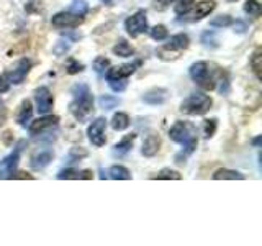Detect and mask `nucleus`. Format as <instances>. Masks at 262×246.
Listing matches in <instances>:
<instances>
[{
  "label": "nucleus",
  "mask_w": 262,
  "mask_h": 246,
  "mask_svg": "<svg viewBox=\"0 0 262 246\" xmlns=\"http://www.w3.org/2000/svg\"><path fill=\"white\" fill-rule=\"evenodd\" d=\"M129 115L125 113V112H117L112 117V121H110V125L115 131H125L128 127H129Z\"/></svg>",
  "instance_id": "obj_21"
},
{
  "label": "nucleus",
  "mask_w": 262,
  "mask_h": 246,
  "mask_svg": "<svg viewBox=\"0 0 262 246\" xmlns=\"http://www.w3.org/2000/svg\"><path fill=\"white\" fill-rule=\"evenodd\" d=\"M56 177L59 179V180H62V179H74V180H79V179H92L94 177V172L89 171V169H85V171H77V169H74V168H66Z\"/></svg>",
  "instance_id": "obj_18"
},
{
  "label": "nucleus",
  "mask_w": 262,
  "mask_h": 246,
  "mask_svg": "<svg viewBox=\"0 0 262 246\" xmlns=\"http://www.w3.org/2000/svg\"><path fill=\"white\" fill-rule=\"evenodd\" d=\"M169 98V90L164 87L149 89L146 94H143V102L149 105H162Z\"/></svg>",
  "instance_id": "obj_15"
},
{
  "label": "nucleus",
  "mask_w": 262,
  "mask_h": 246,
  "mask_svg": "<svg viewBox=\"0 0 262 246\" xmlns=\"http://www.w3.org/2000/svg\"><path fill=\"white\" fill-rule=\"evenodd\" d=\"M8 89H10V84H8V82L5 80L4 76H0V94L8 92Z\"/></svg>",
  "instance_id": "obj_40"
},
{
  "label": "nucleus",
  "mask_w": 262,
  "mask_h": 246,
  "mask_svg": "<svg viewBox=\"0 0 262 246\" xmlns=\"http://www.w3.org/2000/svg\"><path fill=\"white\" fill-rule=\"evenodd\" d=\"M12 179H33V176L27 174V172H15Z\"/></svg>",
  "instance_id": "obj_42"
},
{
  "label": "nucleus",
  "mask_w": 262,
  "mask_h": 246,
  "mask_svg": "<svg viewBox=\"0 0 262 246\" xmlns=\"http://www.w3.org/2000/svg\"><path fill=\"white\" fill-rule=\"evenodd\" d=\"M25 146H27V141L20 139V141L15 145L13 151L8 153L5 158L0 161V179H12V176L16 172V168H18Z\"/></svg>",
  "instance_id": "obj_7"
},
{
  "label": "nucleus",
  "mask_w": 262,
  "mask_h": 246,
  "mask_svg": "<svg viewBox=\"0 0 262 246\" xmlns=\"http://www.w3.org/2000/svg\"><path fill=\"white\" fill-rule=\"evenodd\" d=\"M92 68H94V71L98 74V76H105V72L108 71V68H110V61L106 59L105 56H98L94 59Z\"/></svg>",
  "instance_id": "obj_28"
},
{
  "label": "nucleus",
  "mask_w": 262,
  "mask_h": 246,
  "mask_svg": "<svg viewBox=\"0 0 262 246\" xmlns=\"http://www.w3.org/2000/svg\"><path fill=\"white\" fill-rule=\"evenodd\" d=\"M159 146H161V138L158 135H149L143 143L141 148V153L146 158H152V156L159 151Z\"/></svg>",
  "instance_id": "obj_19"
},
{
  "label": "nucleus",
  "mask_w": 262,
  "mask_h": 246,
  "mask_svg": "<svg viewBox=\"0 0 262 246\" xmlns=\"http://www.w3.org/2000/svg\"><path fill=\"white\" fill-rule=\"evenodd\" d=\"M69 48H71L69 41H57V45L53 48V53L57 54V56H62V54H66L69 51Z\"/></svg>",
  "instance_id": "obj_37"
},
{
  "label": "nucleus",
  "mask_w": 262,
  "mask_h": 246,
  "mask_svg": "<svg viewBox=\"0 0 262 246\" xmlns=\"http://www.w3.org/2000/svg\"><path fill=\"white\" fill-rule=\"evenodd\" d=\"M100 2H102V4H105V5H110V4L113 2V0H100Z\"/></svg>",
  "instance_id": "obj_43"
},
{
  "label": "nucleus",
  "mask_w": 262,
  "mask_h": 246,
  "mask_svg": "<svg viewBox=\"0 0 262 246\" xmlns=\"http://www.w3.org/2000/svg\"><path fill=\"white\" fill-rule=\"evenodd\" d=\"M53 158H54V153L49 150V148H43V150H38L30 158V166L33 171H43L48 164L53 161Z\"/></svg>",
  "instance_id": "obj_14"
},
{
  "label": "nucleus",
  "mask_w": 262,
  "mask_h": 246,
  "mask_svg": "<svg viewBox=\"0 0 262 246\" xmlns=\"http://www.w3.org/2000/svg\"><path fill=\"white\" fill-rule=\"evenodd\" d=\"M190 45V38L185 33H177V35L170 36L167 39V43H164L158 49V57L162 61H169V59H177L179 54L185 51Z\"/></svg>",
  "instance_id": "obj_6"
},
{
  "label": "nucleus",
  "mask_w": 262,
  "mask_h": 246,
  "mask_svg": "<svg viewBox=\"0 0 262 246\" xmlns=\"http://www.w3.org/2000/svg\"><path fill=\"white\" fill-rule=\"evenodd\" d=\"M87 154H89V153H87L82 146L71 148V151H69V154H68V162H69V164L77 162V161H80V159L87 158Z\"/></svg>",
  "instance_id": "obj_30"
},
{
  "label": "nucleus",
  "mask_w": 262,
  "mask_h": 246,
  "mask_svg": "<svg viewBox=\"0 0 262 246\" xmlns=\"http://www.w3.org/2000/svg\"><path fill=\"white\" fill-rule=\"evenodd\" d=\"M35 102H36V110L39 115H46L53 110L54 105V97L46 86H41L35 90Z\"/></svg>",
  "instance_id": "obj_11"
},
{
  "label": "nucleus",
  "mask_w": 262,
  "mask_h": 246,
  "mask_svg": "<svg viewBox=\"0 0 262 246\" xmlns=\"http://www.w3.org/2000/svg\"><path fill=\"white\" fill-rule=\"evenodd\" d=\"M243 10L246 15L252 16V18H259L260 16V12H262V7L257 0H246L244 5H243Z\"/></svg>",
  "instance_id": "obj_25"
},
{
  "label": "nucleus",
  "mask_w": 262,
  "mask_h": 246,
  "mask_svg": "<svg viewBox=\"0 0 262 246\" xmlns=\"http://www.w3.org/2000/svg\"><path fill=\"white\" fill-rule=\"evenodd\" d=\"M72 102L69 104V112L77 121H84L94 110V95L87 84H76L71 89Z\"/></svg>",
  "instance_id": "obj_2"
},
{
  "label": "nucleus",
  "mask_w": 262,
  "mask_h": 246,
  "mask_svg": "<svg viewBox=\"0 0 262 246\" xmlns=\"http://www.w3.org/2000/svg\"><path fill=\"white\" fill-rule=\"evenodd\" d=\"M215 130H216V120L215 118L203 121V135H205V138H211L213 135H215Z\"/></svg>",
  "instance_id": "obj_34"
},
{
  "label": "nucleus",
  "mask_w": 262,
  "mask_h": 246,
  "mask_svg": "<svg viewBox=\"0 0 262 246\" xmlns=\"http://www.w3.org/2000/svg\"><path fill=\"white\" fill-rule=\"evenodd\" d=\"M202 43L203 46H207V48H215L216 46V39H215V33L213 31H205L203 35H202Z\"/></svg>",
  "instance_id": "obj_36"
},
{
  "label": "nucleus",
  "mask_w": 262,
  "mask_h": 246,
  "mask_svg": "<svg viewBox=\"0 0 262 246\" xmlns=\"http://www.w3.org/2000/svg\"><path fill=\"white\" fill-rule=\"evenodd\" d=\"M193 4H195V0H179V2L176 4V7H174L176 15H180V16L187 15L188 12L192 10Z\"/></svg>",
  "instance_id": "obj_33"
},
{
  "label": "nucleus",
  "mask_w": 262,
  "mask_h": 246,
  "mask_svg": "<svg viewBox=\"0 0 262 246\" xmlns=\"http://www.w3.org/2000/svg\"><path fill=\"white\" fill-rule=\"evenodd\" d=\"M233 18L229 15H218L213 20H210V27L213 28H226L229 25H233Z\"/></svg>",
  "instance_id": "obj_31"
},
{
  "label": "nucleus",
  "mask_w": 262,
  "mask_h": 246,
  "mask_svg": "<svg viewBox=\"0 0 262 246\" xmlns=\"http://www.w3.org/2000/svg\"><path fill=\"white\" fill-rule=\"evenodd\" d=\"M57 123H59V117H56V115H43L41 118L35 120V121H31L30 125H28V131H30V135L31 136H39V135H43L46 133V131L49 128H53V127H57Z\"/></svg>",
  "instance_id": "obj_12"
},
{
  "label": "nucleus",
  "mask_w": 262,
  "mask_h": 246,
  "mask_svg": "<svg viewBox=\"0 0 262 246\" xmlns=\"http://www.w3.org/2000/svg\"><path fill=\"white\" fill-rule=\"evenodd\" d=\"M169 138L177 145L184 146V151L176 156V162H185L187 156H190L199 145V136H196V128L188 121H176L169 130Z\"/></svg>",
  "instance_id": "obj_1"
},
{
  "label": "nucleus",
  "mask_w": 262,
  "mask_h": 246,
  "mask_svg": "<svg viewBox=\"0 0 262 246\" xmlns=\"http://www.w3.org/2000/svg\"><path fill=\"white\" fill-rule=\"evenodd\" d=\"M211 105L213 100L210 98V95L203 92H193L180 104V112L185 115H192V117H202V115H205L211 109Z\"/></svg>",
  "instance_id": "obj_5"
},
{
  "label": "nucleus",
  "mask_w": 262,
  "mask_h": 246,
  "mask_svg": "<svg viewBox=\"0 0 262 246\" xmlns=\"http://www.w3.org/2000/svg\"><path fill=\"white\" fill-rule=\"evenodd\" d=\"M154 2H156V7L161 8V10H162V8L169 7V4H172L174 0H154Z\"/></svg>",
  "instance_id": "obj_41"
},
{
  "label": "nucleus",
  "mask_w": 262,
  "mask_h": 246,
  "mask_svg": "<svg viewBox=\"0 0 262 246\" xmlns=\"http://www.w3.org/2000/svg\"><path fill=\"white\" fill-rule=\"evenodd\" d=\"M229 2H233V0H229Z\"/></svg>",
  "instance_id": "obj_44"
},
{
  "label": "nucleus",
  "mask_w": 262,
  "mask_h": 246,
  "mask_svg": "<svg viewBox=\"0 0 262 246\" xmlns=\"http://www.w3.org/2000/svg\"><path fill=\"white\" fill-rule=\"evenodd\" d=\"M216 8V2L215 0H202L195 5L193 8V16H192V22H200L203 20L205 16H208L213 10Z\"/></svg>",
  "instance_id": "obj_16"
},
{
  "label": "nucleus",
  "mask_w": 262,
  "mask_h": 246,
  "mask_svg": "<svg viewBox=\"0 0 262 246\" xmlns=\"http://www.w3.org/2000/svg\"><path fill=\"white\" fill-rule=\"evenodd\" d=\"M69 12L76 13L79 16H85L89 12V4L85 2V0H74L69 7Z\"/></svg>",
  "instance_id": "obj_29"
},
{
  "label": "nucleus",
  "mask_w": 262,
  "mask_h": 246,
  "mask_svg": "<svg viewBox=\"0 0 262 246\" xmlns=\"http://www.w3.org/2000/svg\"><path fill=\"white\" fill-rule=\"evenodd\" d=\"M108 177L113 180H129L131 172L128 168L121 166V164H113V166L108 169Z\"/></svg>",
  "instance_id": "obj_23"
},
{
  "label": "nucleus",
  "mask_w": 262,
  "mask_h": 246,
  "mask_svg": "<svg viewBox=\"0 0 262 246\" xmlns=\"http://www.w3.org/2000/svg\"><path fill=\"white\" fill-rule=\"evenodd\" d=\"M112 53L118 57H131L135 54V48L131 46L126 39H118L117 45L112 48Z\"/></svg>",
  "instance_id": "obj_22"
},
{
  "label": "nucleus",
  "mask_w": 262,
  "mask_h": 246,
  "mask_svg": "<svg viewBox=\"0 0 262 246\" xmlns=\"http://www.w3.org/2000/svg\"><path fill=\"white\" fill-rule=\"evenodd\" d=\"M152 179H159V180H180V179H182V176H180V172H177V171H174V169L164 168V169H161Z\"/></svg>",
  "instance_id": "obj_27"
},
{
  "label": "nucleus",
  "mask_w": 262,
  "mask_h": 246,
  "mask_svg": "<svg viewBox=\"0 0 262 246\" xmlns=\"http://www.w3.org/2000/svg\"><path fill=\"white\" fill-rule=\"evenodd\" d=\"M125 30L131 38H138L139 35H144L149 30V22H147L146 10H138L125 20Z\"/></svg>",
  "instance_id": "obj_8"
},
{
  "label": "nucleus",
  "mask_w": 262,
  "mask_h": 246,
  "mask_svg": "<svg viewBox=\"0 0 262 246\" xmlns=\"http://www.w3.org/2000/svg\"><path fill=\"white\" fill-rule=\"evenodd\" d=\"M141 66V61H135V63H128V64H121V66H115V68H108V71L105 72L106 82H108L110 89L113 92H123L128 86V77L131 74H135L136 69Z\"/></svg>",
  "instance_id": "obj_4"
},
{
  "label": "nucleus",
  "mask_w": 262,
  "mask_h": 246,
  "mask_svg": "<svg viewBox=\"0 0 262 246\" xmlns=\"http://www.w3.org/2000/svg\"><path fill=\"white\" fill-rule=\"evenodd\" d=\"M84 22V16H79L72 12H59L51 18V25L56 28H77Z\"/></svg>",
  "instance_id": "obj_13"
},
{
  "label": "nucleus",
  "mask_w": 262,
  "mask_h": 246,
  "mask_svg": "<svg viewBox=\"0 0 262 246\" xmlns=\"http://www.w3.org/2000/svg\"><path fill=\"white\" fill-rule=\"evenodd\" d=\"M31 69V61L27 59V57H23L18 63L15 64V68H12L10 71L5 72V80L8 84H21V82L27 79L28 72Z\"/></svg>",
  "instance_id": "obj_10"
},
{
  "label": "nucleus",
  "mask_w": 262,
  "mask_h": 246,
  "mask_svg": "<svg viewBox=\"0 0 262 246\" xmlns=\"http://www.w3.org/2000/svg\"><path fill=\"white\" fill-rule=\"evenodd\" d=\"M80 71H84V64H80L79 61L72 59V61L69 63V66H68V72H69V74H77V72H80Z\"/></svg>",
  "instance_id": "obj_38"
},
{
  "label": "nucleus",
  "mask_w": 262,
  "mask_h": 246,
  "mask_svg": "<svg viewBox=\"0 0 262 246\" xmlns=\"http://www.w3.org/2000/svg\"><path fill=\"white\" fill-rule=\"evenodd\" d=\"M211 66L213 64L207 61H196L188 68V76H190V79L203 90H215L218 76L223 74L221 68L220 71H215V69H211Z\"/></svg>",
  "instance_id": "obj_3"
},
{
  "label": "nucleus",
  "mask_w": 262,
  "mask_h": 246,
  "mask_svg": "<svg viewBox=\"0 0 262 246\" xmlns=\"http://www.w3.org/2000/svg\"><path fill=\"white\" fill-rule=\"evenodd\" d=\"M147 33H149V36L154 41H166L169 38V31H167L166 27H164V25H156V27L147 30Z\"/></svg>",
  "instance_id": "obj_26"
},
{
  "label": "nucleus",
  "mask_w": 262,
  "mask_h": 246,
  "mask_svg": "<svg viewBox=\"0 0 262 246\" xmlns=\"http://www.w3.org/2000/svg\"><path fill=\"white\" fill-rule=\"evenodd\" d=\"M233 27H234L236 33H246V30H248V23L244 20H236V22H233Z\"/></svg>",
  "instance_id": "obj_39"
},
{
  "label": "nucleus",
  "mask_w": 262,
  "mask_h": 246,
  "mask_svg": "<svg viewBox=\"0 0 262 246\" xmlns=\"http://www.w3.org/2000/svg\"><path fill=\"white\" fill-rule=\"evenodd\" d=\"M135 139H136V135H135V133L126 135L125 138H121L120 141L113 146L112 154H113V156H118V158H121V156H125L126 153L131 151V148H133Z\"/></svg>",
  "instance_id": "obj_17"
},
{
  "label": "nucleus",
  "mask_w": 262,
  "mask_h": 246,
  "mask_svg": "<svg viewBox=\"0 0 262 246\" xmlns=\"http://www.w3.org/2000/svg\"><path fill=\"white\" fill-rule=\"evenodd\" d=\"M105 131H106V120H105L103 117L95 118V120L89 125V128H87L89 141L92 143L94 146H97V148H102V146L106 143Z\"/></svg>",
  "instance_id": "obj_9"
},
{
  "label": "nucleus",
  "mask_w": 262,
  "mask_h": 246,
  "mask_svg": "<svg viewBox=\"0 0 262 246\" xmlns=\"http://www.w3.org/2000/svg\"><path fill=\"white\" fill-rule=\"evenodd\" d=\"M98 104H100V107H102L103 110H110V109H113V107L118 104V98H115L112 95H102L100 100H98Z\"/></svg>",
  "instance_id": "obj_35"
},
{
  "label": "nucleus",
  "mask_w": 262,
  "mask_h": 246,
  "mask_svg": "<svg viewBox=\"0 0 262 246\" xmlns=\"http://www.w3.org/2000/svg\"><path fill=\"white\" fill-rule=\"evenodd\" d=\"M249 66L252 72L256 74V77L260 79V48H257L256 51L252 53V56L249 57Z\"/></svg>",
  "instance_id": "obj_32"
},
{
  "label": "nucleus",
  "mask_w": 262,
  "mask_h": 246,
  "mask_svg": "<svg viewBox=\"0 0 262 246\" xmlns=\"http://www.w3.org/2000/svg\"><path fill=\"white\" fill-rule=\"evenodd\" d=\"M31 115H33V107L30 100H23L20 104L18 109V115H16V123L21 127H27L28 123L31 121Z\"/></svg>",
  "instance_id": "obj_20"
},
{
  "label": "nucleus",
  "mask_w": 262,
  "mask_h": 246,
  "mask_svg": "<svg viewBox=\"0 0 262 246\" xmlns=\"http://www.w3.org/2000/svg\"><path fill=\"white\" fill-rule=\"evenodd\" d=\"M211 177H213V180H221V179H223V180H226V179H229V180H236V179L243 180V179H244V176L241 174L239 171H234V169H226V168L215 171V174H213Z\"/></svg>",
  "instance_id": "obj_24"
}]
</instances>
